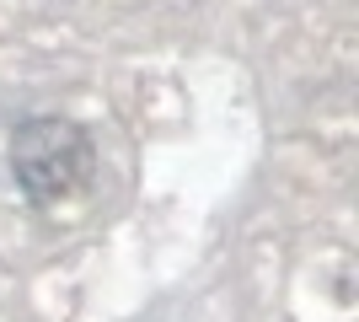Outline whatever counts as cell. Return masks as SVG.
Wrapping results in <instances>:
<instances>
[{
  "instance_id": "obj_1",
  "label": "cell",
  "mask_w": 359,
  "mask_h": 322,
  "mask_svg": "<svg viewBox=\"0 0 359 322\" xmlns=\"http://www.w3.org/2000/svg\"><path fill=\"white\" fill-rule=\"evenodd\" d=\"M11 177L32 204H70L97 177V145L75 119H27L11 135Z\"/></svg>"
}]
</instances>
